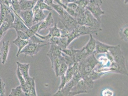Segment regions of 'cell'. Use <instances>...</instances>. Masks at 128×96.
Segmentation results:
<instances>
[{
  "mask_svg": "<svg viewBox=\"0 0 128 96\" xmlns=\"http://www.w3.org/2000/svg\"><path fill=\"white\" fill-rule=\"evenodd\" d=\"M73 70H74V69H73V66L68 67V68L64 74L66 83L71 80L72 78L73 75Z\"/></svg>",
  "mask_w": 128,
  "mask_h": 96,
  "instance_id": "34",
  "label": "cell"
},
{
  "mask_svg": "<svg viewBox=\"0 0 128 96\" xmlns=\"http://www.w3.org/2000/svg\"><path fill=\"white\" fill-rule=\"evenodd\" d=\"M0 4L6 5L9 7H12L8 0H0Z\"/></svg>",
  "mask_w": 128,
  "mask_h": 96,
  "instance_id": "49",
  "label": "cell"
},
{
  "mask_svg": "<svg viewBox=\"0 0 128 96\" xmlns=\"http://www.w3.org/2000/svg\"><path fill=\"white\" fill-rule=\"evenodd\" d=\"M8 2H9V3H10V4H11V1H10V0H8Z\"/></svg>",
  "mask_w": 128,
  "mask_h": 96,
  "instance_id": "54",
  "label": "cell"
},
{
  "mask_svg": "<svg viewBox=\"0 0 128 96\" xmlns=\"http://www.w3.org/2000/svg\"><path fill=\"white\" fill-rule=\"evenodd\" d=\"M67 37H59L56 44L60 46L62 49H64L68 46Z\"/></svg>",
  "mask_w": 128,
  "mask_h": 96,
  "instance_id": "30",
  "label": "cell"
},
{
  "mask_svg": "<svg viewBox=\"0 0 128 96\" xmlns=\"http://www.w3.org/2000/svg\"><path fill=\"white\" fill-rule=\"evenodd\" d=\"M10 1H11V0H10Z\"/></svg>",
  "mask_w": 128,
  "mask_h": 96,
  "instance_id": "56",
  "label": "cell"
},
{
  "mask_svg": "<svg viewBox=\"0 0 128 96\" xmlns=\"http://www.w3.org/2000/svg\"><path fill=\"white\" fill-rule=\"evenodd\" d=\"M113 46V45H109L96 40V47L94 53L96 54L108 53V52L109 49Z\"/></svg>",
  "mask_w": 128,
  "mask_h": 96,
  "instance_id": "18",
  "label": "cell"
},
{
  "mask_svg": "<svg viewBox=\"0 0 128 96\" xmlns=\"http://www.w3.org/2000/svg\"><path fill=\"white\" fill-rule=\"evenodd\" d=\"M16 31L17 33V37L24 40L29 41L30 38V37L25 32L20 30H16Z\"/></svg>",
  "mask_w": 128,
  "mask_h": 96,
  "instance_id": "42",
  "label": "cell"
},
{
  "mask_svg": "<svg viewBox=\"0 0 128 96\" xmlns=\"http://www.w3.org/2000/svg\"><path fill=\"white\" fill-rule=\"evenodd\" d=\"M102 4V0H89V2L86 8L98 21L101 23V16L105 14V12L101 8Z\"/></svg>",
  "mask_w": 128,
  "mask_h": 96,
  "instance_id": "2",
  "label": "cell"
},
{
  "mask_svg": "<svg viewBox=\"0 0 128 96\" xmlns=\"http://www.w3.org/2000/svg\"><path fill=\"white\" fill-rule=\"evenodd\" d=\"M89 55L90 54L88 53L84 47L82 49L79 50L76 53L74 57L75 63H79Z\"/></svg>",
  "mask_w": 128,
  "mask_h": 96,
  "instance_id": "24",
  "label": "cell"
},
{
  "mask_svg": "<svg viewBox=\"0 0 128 96\" xmlns=\"http://www.w3.org/2000/svg\"><path fill=\"white\" fill-rule=\"evenodd\" d=\"M84 14L86 16V21L84 25L87 26L100 32L102 31V23L98 21L89 10L86 9Z\"/></svg>",
  "mask_w": 128,
  "mask_h": 96,
  "instance_id": "6",
  "label": "cell"
},
{
  "mask_svg": "<svg viewBox=\"0 0 128 96\" xmlns=\"http://www.w3.org/2000/svg\"><path fill=\"white\" fill-rule=\"evenodd\" d=\"M102 94L104 96H112L113 95L114 92L109 89H106L102 91Z\"/></svg>",
  "mask_w": 128,
  "mask_h": 96,
  "instance_id": "47",
  "label": "cell"
},
{
  "mask_svg": "<svg viewBox=\"0 0 128 96\" xmlns=\"http://www.w3.org/2000/svg\"><path fill=\"white\" fill-rule=\"evenodd\" d=\"M10 47V43L9 40L3 41L0 50V58L3 65H4L7 62Z\"/></svg>",
  "mask_w": 128,
  "mask_h": 96,
  "instance_id": "11",
  "label": "cell"
},
{
  "mask_svg": "<svg viewBox=\"0 0 128 96\" xmlns=\"http://www.w3.org/2000/svg\"><path fill=\"white\" fill-rule=\"evenodd\" d=\"M53 0H45L44 2L48 5L50 6L53 3Z\"/></svg>",
  "mask_w": 128,
  "mask_h": 96,
  "instance_id": "52",
  "label": "cell"
},
{
  "mask_svg": "<svg viewBox=\"0 0 128 96\" xmlns=\"http://www.w3.org/2000/svg\"><path fill=\"white\" fill-rule=\"evenodd\" d=\"M50 50L46 55L52 63L54 58L61 55L62 49L58 45L54 43L50 44Z\"/></svg>",
  "mask_w": 128,
  "mask_h": 96,
  "instance_id": "12",
  "label": "cell"
},
{
  "mask_svg": "<svg viewBox=\"0 0 128 96\" xmlns=\"http://www.w3.org/2000/svg\"><path fill=\"white\" fill-rule=\"evenodd\" d=\"M9 96H26V93L23 92L20 85L12 89Z\"/></svg>",
  "mask_w": 128,
  "mask_h": 96,
  "instance_id": "28",
  "label": "cell"
},
{
  "mask_svg": "<svg viewBox=\"0 0 128 96\" xmlns=\"http://www.w3.org/2000/svg\"><path fill=\"white\" fill-rule=\"evenodd\" d=\"M73 67L74 70H73V78L72 79L74 82V83L76 85L82 78L80 70L79 69L78 63H74Z\"/></svg>",
  "mask_w": 128,
  "mask_h": 96,
  "instance_id": "25",
  "label": "cell"
},
{
  "mask_svg": "<svg viewBox=\"0 0 128 96\" xmlns=\"http://www.w3.org/2000/svg\"><path fill=\"white\" fill-rule=\"evenodd\" d=\"M68 67V65L66 62V61L63 57L61 64H60V68H59L58 73L59 77H60V76L64 74L66 71H67Z\"/></svg>",
  "mask_w": 128,
  "mask_h": 96,
  "instance_id": "31",
  "label": "cell"
},
{
  "mask_svg": "<svg viewBox=\"0 0 128 96\" xmlns=\"http://www.w3.org/2000/svg\"><path fill=\"white\" fill-rule=\"evenodd\" d=\"M75 84L72 79L68 82L65 86L60 90L58 91L54 94L55 96H68L72 88L75 85Z\"/></svg>",
  "mask_w": 128,
  "mask_h": 96,
  "instance_id": "15",
  "label": "cell"
},
{
  "mask_svg": "<svg viewBox=\"0 0 128 96\" xmlns=\"http://www.w3.org/2000/svg\"><path fill=\"white\" fill-rule=\"evenodd\" d=\"M46 15L44 12L43 10L40 9L38 11L34 14L33 23H36L41 22L46 17Z\"/></svg>",
  "mask_w": 128,
  "mask_h": 96,
  "instance_id": "27",
  "label": "cell"
},
{
  "mask_svg": "<svg viewBox=\"0 0 128 96\" xmlns=\"http://www.w3.org/2000/svg\"><path fill=\"white\" fill-rule=\"evenodd\" d=\"M108 52L112 57L114 62L126 68L125 57L121 50L120 44L113 46L110 48Z\"/></svg>",
  "mask_w": 128,
  "mask_h": 96,
  "instance_id": "3",
  "label": "cell"
},
{
  "mask_svg": "<svg viewBox=\"0 0 128 96\" xmlns=\"http://www.w3.org/2000/svg\"><path fill=\"white\" fill-rule=\"evenodd\" d=\"M50 44L49 43L42 44L29 42L28 44L23 48L20 53L19 55L24 54L25 57L26 56H29L33 57L37 55L40 51V49L42 47Z\"/></svg>",
  "mask_w": 128,
  "mask_h": 96,
  "instance_id": "4",
  "label": "cell"
},
{
  "mask_svg": "<svg viewBox=\"0 0 128 96\" xmlns=\"http://www.w3.org/2000/svg\"><path fill=\"white\" fill-rule=\"evenodd\" d=\"M12 9V7H9L4 4H0V23L2 24L8 14Z\"/></svg>",
  "mask_w": 128,
  "mask_h": 96,
  "instance_id": "22",
  "label": "cell"
},
{
  "mask_svg": "<svg viewBox=\"0 0 128 96\" xmlns=\"http://www.w3.org/2000/svg\"><path fill=\"white\" fill-rule=\"evenodd\" d=\"M64 74L60 76V85L59 86L58 91L60 90L64 87L66 83V77H65Z\"/></svg>",
  "mask_w": 128,
  "mask_h": 96,
  "instance_id": "46",
  "label": "cell"
},
{
  "mask_svg": "<svg viewBox=\"0 0 128 96\" xmlns=\"http://www.w3.org/2000/svg\"><path fill=\"white\" fill-rule=\"evenodd\" d=\"M17 66L26 81H28L31 78L29 74V71L30 68V64L26 63H20L19 62H16Z\"/></svg>",
  "mask_w": 128,
  "mask_h": 96,
  "instance_id": "14",
  "label": "cell"
},
{
  "mask_svg": "<svg viewBox=\"0 0 128 96\" xmlns=\"http://www.w3.org/2000/svg\"><path fill=\"white\" fill-rule=\"evenodd\" d=\"M6 33V32H4L1 29H0V41L3 38V37H4V35H5Z\"/></svg>",
  "mask_w": 128,
  "mask_h": 96,
  "instance_id": "51",
  "label": "cell"
},
{
  "mask_svg": "<svg viewBox=\"0 0 128 96\" xmlns=\"http://www.w3.org/2000/svg\"><path fill=\"white\" fill-rule=\"evenodd\" d=\"M80 37L78 33L77 32L76 30L75 29L73 30L69 35L67 36V41H68V43L67 44L68 46L71 43V42L74 40Z\"/></svg>",
  "mask_w": 128,
  "mask_h": 96,
  "instance_id": "36",
  "label": "cell"
},
{
  "mask_svg": "<svg viewBox=\"0 0 128 96\" xmlns=\"http://www.w3.org/2000/svg\"><path fill=\"white\" fill-rule=\"evenodd\" d=\"M79 36L84 35L95 34L97 36L99 33L100 32L98 30H94L87 26L80 25L78 24L75 29Z\"/></svg>",
  "mask_w": 128,
  "mask_h": 96,
  "instance_id": "10",
  "label": "cell"
},
{
  "mask_svg": "<svg viewBox=\"0 0 128 96\" xmlns=\"http://www.w3.org/2000/svg\"><path fill=\"white\" fill-rule=\"evenodd\" d=\"M16 74L17 78L20 82V86H22L24 85L26 83V81L23 78L21 73H20L18 66L17 67V70H16Z\"/></svg>",
  "mask_w": 128,
  "mask_h": 96,
  "instance_id": "43",
  "label": "cell"
},
{
  "mask_svg": "<svg viewBox=\"0 0 128 96\" xmlns=\"http://www.w3.org/2000/svg\"><path fill=\"white\" fill-rule=\"evenodd\" d=\"M38 0H19L21 11L32 10Z\"/></svg>",
  "mask_w": 128,
  "mask_h": 96,
  "instance_id": "19",
  "label": "cell"
},
{
  "mask_svg": "<svg viewBox=\"0 0 128 96\" xmlns=\"http://www.w3.org/2000/svg\"><path fill=\"white\" fill-rule=\"evenodd\" d=\"M1 25H2V24H1V23H0V27L1 26Z\"/></svg>",
  "mask_w": 128,
  "mask_h": 96,
  "instance_id": "55",
  "label": "cell"
},
{
  "mask_svg": "<svg viewBox=\"0 0 128 96\" xmlns=\"http://www.w3.org/2000/svg\"><path fill=\"white\" fill-rule=\"evenodd\" d=\"M89 0H74V2L77 5L78 7L83 10H85Z\"/></svg>",
  "mask_w": 128,
  "mask_h": 96,
  "instance_id": "40",
  "label": "cell"
},
{
  "mask_svg": "<svg viewBox=\"0 0 128 96\" xmlns=\"http://www.w3.org/2000/svg\"><path fill=\"white\" fill-rule=\"evenodd\" d=\"M90 38L87 44L84 47L89 54L94 53L96 47V40L93 37L92 35H90Z\"/></svg>",
  "mask_w": 128,
  "mask_h": 96,
  "instance_id": "21",
  "label": "cell"
},
{
  "mask_svg": "<svg viewBox=\"0 0 128 96\" xmlns=\"http://www.w3.org/2000/svg\"><path fill=\"white\" fill-rule=\"evenodd\" d=\"M14 12L13 9L11 10L8 14L0 27V29L4 32L6 33L9 29H12L13 23L15 18Z\"/></svg>",
  "mask_w": 128,
  "mask_h": 96,
  "instance_id": "8",
  "label": "cell"
},
{
  "mask_svg": "<svg viewBox=\"0 0 128 96\" xmlns=\"http://www.w3.org/2000/svg\"><path fill=\"white\" fill-rule=\"evenodd\" d=\"M49 33L46 35L44 36V39L45 41L48 42L51 37H60V29L57 26V24L56 23H54V26L53 27L48 28Z\"/></svg>",
  "mask_w": 128,
  "mask_h": 96,
  "instance_id": "16",
  "label": "cell"
},
{
  "mask_svg": "<svg viewBox=\"0 0 128 96\" xmlns=\"http://www.w3.org/2000/svg\"><path fill=\"white\" fill-rule=\"evenodd\" d=\"M40 23V22H39L34 25H32L29 28L28 30L26 32L30 38L34 35L36 33H38Z\"/></svg>",
  "mask_w": 128,
  "mask_h": 96,
  "instance_id": "29",
  "label": "cell"
},
{
  "mask_svg": "<svg viewBox=\"0 0 128 96\" xmlns=\"http://www.w3.org/2000/svg\"><path fill=\"white\" fill-rule=\"evenodd\" d=\"M98 63L94 53L89 55L78 63L82 78L89 74Z\"/></svg>",
  "mask_w": 128,
  "mask_h": 96,
  "instance_id": "1",
  "label": "cell"
},
{
  "mask_svg": "<svg viewBox=\"0 0 128 96\" xmlns=\"http://www.w3.org/2000/svg\"><path fill=\"white\" fill-rule=\"evenodd\" d=\"M60 2L63 4L66 5L70 2H74V0H60Z\"/></svg>",
  "mask_w": 128,
  "mask_h": 96,
  "instance_id": "50",
  "label": "cell"
},
{
  "mask_svg": "<svg viewBox=\"0 0 128 96\" xmlns=\"http://www.w3.org/2000/svg\"><path fill=\"white\" fill-rule=\"evenodd\" d=\"M34 77L31 82V87L28 92L27 94V96H37L36 91V90L35 80Z\"/></svg>",
  "mask_w": 128,
  "mask_h": 96,
  "instance_id": "32",
  "label": "cell"
},
{
  "mask_svg": "<svg viewBox=\"0 0 128 96\" xmlns=\"http://www.w3.org/2000/svg\"><path fill=\"white\" fill-rule=\"evenodd\" d=\"M78 50H75L74 49H67L66 48V49H62V51L65 54L70 57H73L74 59L75 54L76 52L78 51Z\"/></svg>",
  "mask_w": 128,
  "mask_h": 96,
  "instance_id": "39",
  "label": "cell"
},
{
  "mask_svg": "<svg viewBox=\"0 0 128 96\" xmlns=\"http://www.w3.org/2000/svg\"><path fill=\"white\" fill-rule=\"evenodd\" d=\"M25 25L28 28L32 25L34 13L32 10L21 11L18 14Z\"/></svg>",
  "mask_w": 128,
  "mask_h": 96,
  "instance_id": "9",
  "label": "cell"
},
{
  "mask_svg": "<svg viewBox=\"0 0 128 96\" xmlns=\"http://www.w3.org/2000/svg\"><path fill=\"white\" fill-rule=\"evenodd\" d=\"M61 55L64 57V59L66 61V62L68 64V67L73 66L74 63H75L74 58L67 55L62 52Z\"/></svg>",
  "mask_w": 128,
  "mask_h": 96,
  "instance_id": "38",
  "label": "cell"
},
{
  "mask_svg": "<svg viewBox=\"0 0 128 96\" xmlns=\"http://www.w3.org/2000/svg\"><path fill=\"white\" fill-rule=\"evenodd\" d=\"M44 1H45V0H44Z\"/></svg>",
  "mask_w": 128,
  "mask_h": 96,
  "instance_id": "57",
  "label": "cell"
},
{
  "mask_svg": "<svg viewBox=\"0 0 128 96\" xmlns=\"http://www.w3.org/2000/svg\"><path fill=\"white\" fill-rule=\"evenodd\" d=\"M63 58V57L62 55L59 57H54L53 58L52 63H51L52 68L54 70L56 78H58L59 77V68H60Z\"/></svg>",
  "mask_w": 128,
  "mask_h": 96,
  "instance_id": "20",
  "label": "cell"
},
{
  "mask_svg": "<svg viewBox=\"0 0 128 96\" xmlns=\"http://www.w3.org/2000/svg\"><path fill=\"white\" fill-rule=\"evenodd\" d=\"M92 89L82 78L72 88L68 96H72L81 93H89Z\"/></svg>",
  "mask_w": 128,
  "mask_h": 96,
  "instance_id": "5",
  "label": "cell"
},
{
  "mask_svg": "<svg viewBox=\"0 0 128 96\" xmlns=\"http://www.w3.org/2000/svg\"></svg>",
  "mask_w": 128,
  "mask_h": 96,
  "instance_id": "58",
  "label": "cell"
},
{
  "mask_svg": "<svg viewBox=\"0 0 128 96\" xmlns=\"http://www.w3.org/2000/svg\"><path fill=\"white\" fill-rule=\"evenodd\" d=\"M12 28L16 30H20L26 33L28 30L29 28L25 25L19 16L15 15Z\"/></svg>",
  "mask_w": 128,
  "mask_h": 96,
  "instance_id": "13",
  "label": "cell"
},
{
  "mask_svg": "<svg viewBox=\"0 0 128 96\" xmlns=\"http://www.w3.org/2000/svg\"><path fill=\"white\" fill-rule=\"evenodd\" d=\"M124 4L126 5H128V0H124Z\"/></svg>",
  "mask_w": 128,
  "mask_h": 96,
  "instance_id": "53",
  "label": "cell"
},
{
  "mask_svg": "<svg viewBox=\"0 0 128 96\" xmlns=\"http://www.w3.org/2000/svg\"><path fill=\"white\" fill-rule=\"evenodd\" d=\"M54 23V20L52 16V13L50 12L48 14L44 19L40 22L38 33L39 32L42 30L48 29Z\"/></svg>",
  "mask_w": 128,
  "mask_h": 96,
  "instance_id": "17",
  "label": "cell"
},
{
  "mask_svg": "<svg viewBox=\"0 0 128 96\" xmlns=\"http://www.w3.org/2000/svg\"><path fill=\"white\" fill-rule=\"evenodd\" d=\"M119 35L121 39L125 42L128 41V26L126 24L121 28L119 31Z\"/></svg>",
  "mask_w": 128,
  "mask_h": 96,
  "instance_id": "26",
  "label": "cell"
},
{
  "mask_svg": "<svg viewBox=\"0 0 128 96\" xmlns=\"http://www.w3.org/2000/svg\"><path fill=\"white\" fill-rule=\"evenodd\" d=\"M51 7L53 9V10H55L58 14L59 16H62L63 15L64 9L61 5L59 4H55L52 3L50 5Z\"/></svg>",
  "mask_w": 128,
  "mask_h": 96,
  "instance_id": "35",
  "label": "cell"
},
{
  "mask_svg": "<svg viewBox=\"0 0 128 96\" xmlns=\"http://www.w3.org/2000/svg\"><path fill=\"white\" fill-rule=\"evenodd\" d=\"M66 5L68 8L74 11H75L78 7L77 5L74 2H70Z\"/></svg>",
  "mask_w": 128,
  "mask_h": 96,
  "instance_id": "48",
  "label": "cell"
},
{
  "mask_svg": "<svg viewBox=\"0 0 128 96\" xmlns=\"http://www.w3.org/2000/svg\"><path fill=\"white\" fill-rule=\"evenodd\" d=\"M78 23L77 22L74 17L71 16L70 18L67 20L60 19H58V25H57L59 28H64L72 32L76 28Z\"/></svg>",
  "mask_w": 128,
  "mask_h": 96,
  "instance_id": "7",
  "label": "cell"
},
{
  "mask_svg": "<svg viewBox=\"0 0 128 96\" xmlns=\"http://www.w3.org/2000/svg\"><path fill=\"white\" fill-rule=\"evenodd\" d=\"M56 2H57L58 4L60 5L64 8V10H66L70 15L73 17L75 16V12L72 9L68 7L66 5L63 4L60 2V0H54Z\"/></svg>",
  "mask_w": 128,
  "mask_h": 96,
  "instance_id": "37",
  "label": "cell"
},
{
  "mask_svg": "<svg viewBox=\"0 0 128 96\" xmlns=\"http://www.w3.org/2000/svg\"><path fill=\"white\" fill-rule=\"evenodd\" d=\"M33 77H31V78L28 81H26V83L24 85L21 86L22 90L23 92L26 93L27 96V94L29 90L31 87V82L33 79Z\"/></svg>",
  "mask_w": 128,
  "mask_h": 96,
  "instance_id": "41",
  "label": "cell"
},
{
  "mask_svg": "<svg viewBox=\"0 0 128 96\" xmlns=\"http://www.w3.org/2000/svg\"><path fill=\"white\" fill-rule=\"evenodd\" d=\"M11 5L15 15H18L20 12L21 11L19 4V0H11Z\"/></svg>",
  "mask_w": 128,
  "mask_h": 96,
  "instance_id": "33",
  "label": "cell"
},
{
  "mask_svg": "<svg viewBox=\"0 0 128 96\" xmlns=\"http://www.w3.org/2000/svg\"><path fill=\"white\" fill-rule=\"evenodd\" d=\"M39 7V9L42 10H46L51 11L53 10V9L51 6L46 4L44 2V1H42L40 2Z\"/></svg>",
  "mask_w": 128,
  "mask_h": 96,
  "instance_id": "44",
  "label": "cell"
},
{
  "mask_svg": "<svg viewBox=\"0 0 128 96\" xmlns=\"http://www.w3.org/2000/svg\"><path fill=\"white\" fill-rule=\"evenodd\" d=\"M29 42L28 40H24L20 39L18 37H17L16 39L13 41L12 43L16 45L18 48V51L16 54V57H18L19 56L20 53L22 50L23 48L28 44Z\"/></svg>",
  "mask_w": 128,
  "mask_h": 96,
  "instance_id": "23",
  "label": "cell"
},
{
  "mask_svg": "<svg viewBox=\"0 0 128 96\" xmlns=\"http://www.w3.org/2000/svg\"><path fill=\"white\" fill-rule=\"evenodd\" d=\"M6 84L0 76V96L6 95Z\"/></svg>",
  "mask_w": 128,
  "mask_h": 96,
  "instance_id": "45",
  "label": "cell"
}]
</instances>
